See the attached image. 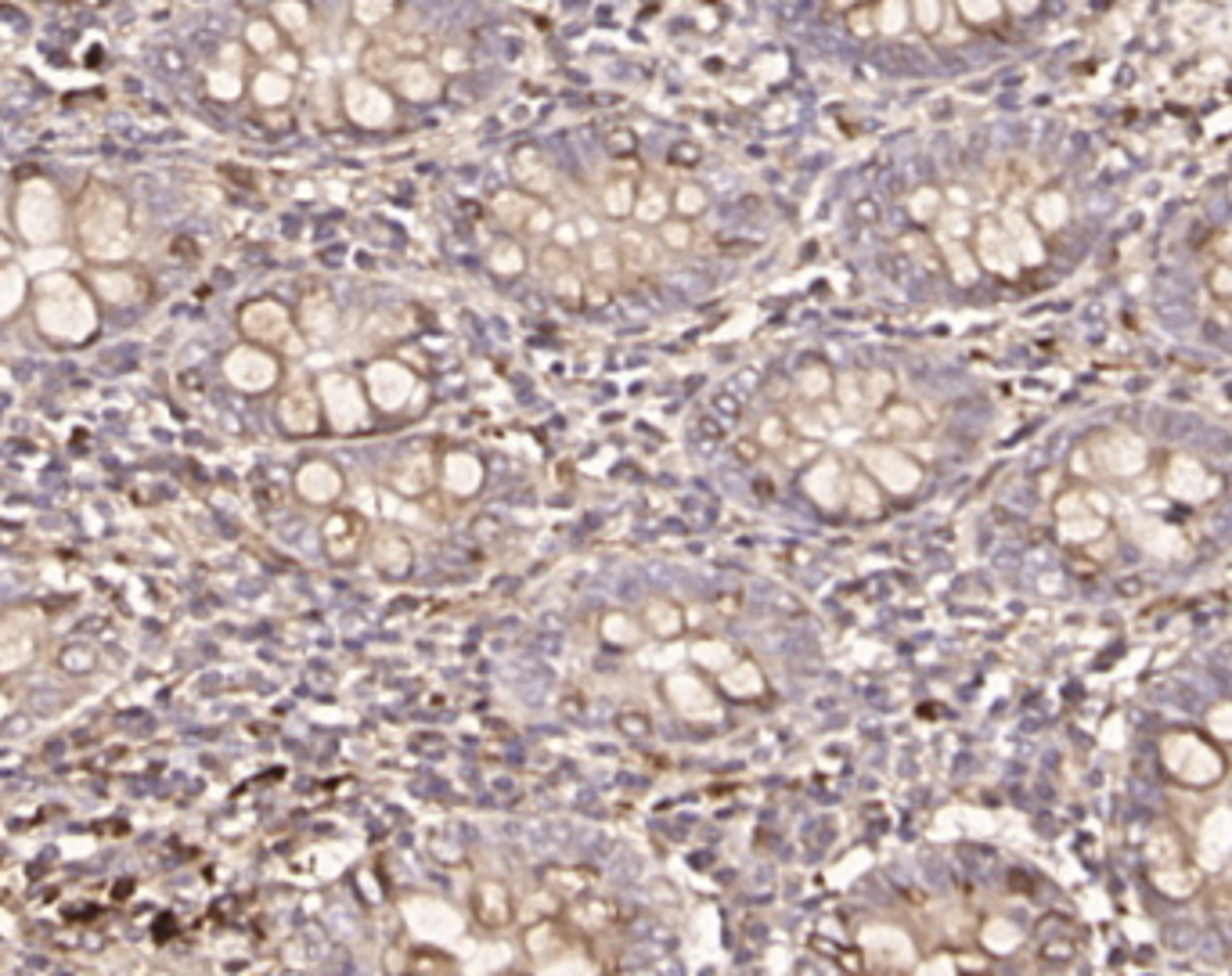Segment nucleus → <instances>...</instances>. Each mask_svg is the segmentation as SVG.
<instances>
[{"label": "nucleus", "mask_w": 1232, "mask_h": 976, "mask_svg": "<svg viewBox=\"0 0 1232 976\" xmlns=\"http://www.w3.org/2000/svg\"><path fill=\"white\" fill-rule=\"evenodd\" d=\"M908 4H912V22L922 33L941 30V22H944V4L941 0H908Z\"/></svg>", "instance_id": "nucleus-29"}, {"label": "nucleus", "mask_w": 1232, "mask_h": 976, "mask_svg": "<svg viewBox=\"0 0 1232 976\" xmlns=\"http://www.w3.org/2000/svg\"><path fill=\"white\" fill-rule=\"evenodd\" d=\"M941 209H944V192L941 188H919L908 198V213L919 223H934Z\"/></svg>", "instance_id": "nucleus-25"}, {"label": "nucleus", "mask_w": 1232, "mask_h": 976, "mask_svg": "<svg viewBox=\"0 0 1232 976\" xmlns=\"http://www.w3.org/2000/svg\"><path fill=\"white\" fill-rule=\"evenodd\" d=\"M1207 289H1211V296H1215L1218 303L1232 307V260H1221V256H1218L1215 264H1211V270H1207Z\"/></svg>", "instance_id": "nucleus-27"}, {"label": "nucleus", "mask_w": 1232, "mask_h": 976, "mask_svg": "<svg viewBox=\"0 0 1232 976\" xmlns=\"http://www.w3.org/2000/svg\"><path fill=\"white\" fill-rule=\"evenodd\" d=\"M847 26H850V33L854 36H872L876 33V8H850L847 12Z\"/></svg>", "instance_id": "nucleus-31"}, {"label": "nucleus", "mask_w": 1232, "mask_h": 976, "mask_svg": "<svg viewBox=\"0 0 1232 976\" xmlns=\"http://www.w3.org/2000/svg\"><path fill=\"white\" fill-rule=\"evenodd\" d=\"M379 40H386L401 58H430L432 55V40L426 33H415V30H397L389 33V36H379Z\"/></svg>", "instance_id": "nucleus-22"}, {"label": "nucleus", "mask_w": 1232, "mask_h": 976, "mask_svg": "<svg viewBox=\"0 0 1232 976\" xmlns=\"http://www.w3.org/2000/svg\"><path fill=\"white\" fill-rule=\"evenodd\" d=\"M941 252H944V260H948L951 278L959 285H973L980 278L977 256H973V249H969L965 242H941Z\"/></svg>", "instance_id": "nucleus-16"}, {"label": "nucleus", "mask_w": 1232, "mask_h": 976, "mask_svg": "<svg viewBox=\"0 0 1232 976\" xmlns=\"http://www.w3.org/2000/svg\"><path fill=\"white\" fill-rule=\"evenodd\" d=\"M473 912L487 930H501L512 918V901L501 883H479L473 894Z\"/></svg>", "instance_id": "nucleus-10"}, {"label": "nucleus", "mask_w": 1232, "mask_h": 976, "mask_svg": "<svg viewBox=\"0 0 1232 976\" xmlns=\"http://www.w3.org/2000/svg\"><path fill=\"white\" fill-rule=\"evenodd\" d=\"M613 238H616V245H620L624 270H627V278H631V282H635V278H653V274H660V270L667 267L670 252L660 245V238H656L649 227L631 223V227L613 231Z\"/></svg>", "instance_id": "nucleus-3"}, {"label": "nucleus", "mask_w": 1232, "mask_h": 976, "mask_svg": "<svg viewBox=\"0 0 1232 976\" xmlns=\"http://www.w3.org/2000/svg\"><path fill=\"white\" fill-rule=\"evenodd\" d=\"M1002 223H1006V231L1012 235V245L1020 252V264L1031 267L1045 260V249H1041V238L1038 231H1034V221H1027L1020 209H1006V213H1002Z\"/></svg>", "instance_id": "nucleus-12"}, {"label": "nucleus", "mask_w": 1232, "mask_h": 976, "mask_svg": "<svg viewBox=\"0 0 1232 976\" xmlns=\"http://www.w3.org/2000/svg\"><path fill=\"white\" fill-rule=\"evenodd\" d=\"M274 18H278V26L289 33L311 30V12H307L303 0H278V4H274Z\"/></svg>", "instance_id": "nucleus-26"}, {"label": "nucleus", "mask_w": 1232, "mask_h": 976, "mask_svg": "<svg viewBox=\"0 0 1232 976\" xmlns=\"http://www.w3.org/2000/svg\"><path fill=\"white\" fill-rule=\"evenodd\" d=\"M389 87L397 90L401 98H407V102L426 105V102H436V98H440L444 80H440V69H436L430 58H407V61H401V69L393 73Z\"/></svg>", "instance_id": "nucleus-6"}, {"label": "nucleus", "mask_w": 1232, "mask_h": 976, "mask_svg": "<svg viewBox=\"0 0 1232 976\" xmlns=\"http://www.w3.org/2000/svg\"><path fill=\"white\" fill-rule=\"evenodd\" d=\"M635 198H639V180L635 174H613L602 180V188L594 195V209L606 217L609 223H624L635 213Z\"/></svg>", "instance_id": "nucleus-8"}, {"label": "nucleus", "mask_w": 1232, "mask_h": 976, "mask_svg": "<svg viewBox=\"0 0 1232 976\" xmlns=\"http://www.w3.org/2000/svg\"><path fill=\"white\" fill-rule=\"evenodd\" d=\"M973 256H977L980 270H991V274H1006L1012 278L1020 270V252L1012 245V235L1006 231L1002 217H984L977 221V231H973Z\"/></svg>", "instance_id": "nucleus-2"}, {"label": "nucleus", "mask_w": 1232, "mask_h": 976, "mask_svg": "<svg viewBox=\"0 0 1232 976\" xmlns=\"http://www.w3.org/2000/svg\"><path fill=\"white\" fill-rule=\"evenodd\" d=\"M436 69L440 73H465L469 69V55L461 47H440L436 51Z\"/></svg>", "instance_id": "nucleus-32"}, {"label": "nucleus", "mask_w": 1232, "mask_h": 976, "mask_svg": "<svg viewBox=\"0 0 1232 976\" xmlns=\"http://www.w3.org/2000/svg\"><path fill=\"white\" fill-rule=\"evenodd\" d=\"M401 61H407V58H401L386 40H375L372 47H364V55H360V69H364V76L379 80V83H389L393 73L401 69Z\"/></svg>", "instance_id": "nucleus-14"}, {"label": "nucleus", "mask_w": 1232, "mask_h": 976, "mask_svg": "<svg viewBox=\"0 0 1232 976\" xmlns=\"http://www.w3.org/2000/svg\"><path fill=\"white\" fill-rule=\"evenodd\" d=\"M580 267H584L588 289H609V292H613V289L627 278L624 256H620V245H616L613 231L594 238V242H588V245L580 249Z\"/></svg>", "instance_id": "nucleus-4"}, {"label": "nucleus", "mask_w": 1232, "mask_h": 976, "mask_svg": "<svg viewBox=\"0 0 1232 976\" xmlns=\"http://www.w3.org/2000/svg\"><path fill=\"white\" fill-rule=\"evenodd\" d=\"M912 26V4L908 0H879L876 4V33L901 36Z\"/></svg>", "instance_id": "nucleus-18"}, {"label": "nucleus", "mask_w": 1232, "mask_h": 976, "mask_svg": "<svg viewBox=\"0 0 1232 976\" xmlns=\"http://www.w3.org/2000/svg\"><path fill=\"white\" fill-rule=\"evenodd\" d=\"M342 112L364 130H386L397 119V102H393L386 83L360 73L342 83Z\"/></svg>", "instance_id": "nucleus-1"}, {"label": "nucleus", "mask_w": 1232, "mask_h": 976, "mask_svg": "<svg viewBox=\"0 0 1232 976\" xmlns=\"http://www.w3.org/2000/svg\"><path fill=\"white\" fill-rule=\"evenodd\" d=\"M393 12H397V0H354V22L364 30L386 26Z\"/></svg>", "instance_id": "nucleus-23"}, {"label": "nucleus", "mask_w": 1232, "mask_h": 976, "mask_svg": "<svg viewBox=\"0 0 1232 976\" xmlns=\"http://www.w3.org/2000/svg\"><path fill=\"white\" fill-rule=\"evenodd\" d=\"M670 213H674V206H670V188L667 184H660L656 177H641L639 180V198H635V213H631V223H639V227H660V223L667 221Z\"/></svg>", "instance_id": "nucleus-9"}, {"label": "nucleus", "mask_w": 1232, "mask_h": 976, "mask_svg": "<svg viewBox=\"0 0 1232 976\" xmlns=\"http://www.w3.org/2000/svg\"><path fill=\"white\" fill-rule=\"evenodd\" d=\"M523 267H526V252L520 249L516 238H501V242L490 249V270H494V274L512 278V274H520Z\"/></svg>", "instance_id": "nucleus-21"}, {"label": "nucleus", "mask_w": 1232, "mask_h": 976, "mask_svg": "<svg viewBox=\"0 0 1232 976\" xmlns=\"http://www.w3.org/2000/svg\"><path fill=\"white\" fill-rule=\"evenodd\" d=\"M707 202H710V195H707V188L696 184V180H682L678 188H670V206H674V217L692 221V217H699V213L707 209Z\"/></svg>", "instance_id": "nucleus-17"}, {"label": "nucleus", "mask_w": 1232, "mask_h": 976, "mask_svg": "<svg viewBox=\"0 0 1232 976\" xmlns=\"http://www.w3.org/2000/svg\"><path fill=\"white\" fill-rule=\"evenodd\" d=\"M253 94L256 102L267 105V108L270 105H285L292 98V80L285 73H278V69H264V73L253 80Z\"/></svg>", "instance_id": "nucleus-19"}, {"label": "nucleus", "mask_w": 1232, "mask_h": 976, "mask_svg": "<svg viewBox=\"0 0 1232 976\" xmlns=\"http://www.w3.org/2000/svg\"><path fill=\"white\" fill-rule=\"evenodd\" d=\"M249 44H253L256 51L270 55V51L278 47V30H274L270 22H253V26H249Z\"/></svg>", "instance_id": "nucleus-33"}, {"label": "nucleus", "mask_w": 1232, "mask_h": 976, "mask_svg": "<svg viewBox=\"0 0 1232 976\" xmlns=\"http://www.w3.org/2000/svg\"><path fill=\"white\" fill-rule=\"evenodd\" d=\"M242 325L256 339H278V336L289 332V311L282 303H253L242 317Z\"/></svg>", "instance_id": "nucleus-13"}, {"label": "nucleus", "mask_w": 1232, "mask_h": 976, "mask_svg": "<svg viewBox=\"0 0 1232 976\" xmlns=\"http://www.w3.org/2000/svg\"><path fill=\"white\" fill-rule=\"evenodd\" d=\"M512 177H516V188L537 195V198H551L559 192V174L537 149H520L512 155Z\"/></svg>", "instance_id": "nucleus-7"}, {"label": "nucleus", "mask_w": 1232, "mask_h": 976, "mask_svg": "<svg viewBox=\"0 0 1232 976\" xmlns=\"http://www.w3.org/2000/svg\"><path fill=\"white\" fill-rule=\"evenodd\" d=\"M1002 8H1010L1016 15H1031L1038 8V0H1002Z\"/></svg>", "instance_id": "nucleus-35"}, {"label": "nucleus", "mask_w": 1232, "mask_h": 976, "mask_svg": "<svg viewBox=\"0 0 1232 976\" xmlns=\"http://www.w3.org/2000/svg\"><path fill=\"white\" fill-rule=\"evenodd\" d=\"M653 235L660 238V245H663L670 256H685V252L696 245V227H692V221L674 217V213H670L660 227H653Z\"/></svg>", "instance_id": "nucleus-15"}, {"label": "nucleus", "mask_w": 1232, "mask_h": 976, "mask_svg": "<svg viewBox=\"0 0 1232 976\" xmlns=\"http://www.w3.org/2000/svg\"><path fill=\"white\" fill-rule=\"evenodd\" d=\"M760 444H768V447H779V444H786L789 440V422L782 418V414H772V418H764L760 422Z\"/></svg>", "instance_id": "nucleus-30"}, {"label": "nucleus", "mask_w": 1232, "mask_h": 976, "mask_svg": "<svg viewBox=\"0 0 1232 976\" xmlns=\"http://www.w3.org/2000/svg\"><path fill=\"white\" fill-rule=\"evenodd\" d=\"M1031 221L1038 223V227H1045V231L1063 227V223H1067V198L1059 192H1041L1038 198H1034V206H1031Z\"/></svg>", "instance_id": "nucleus-20"}, {"label": "nucleus", "mask_w": 1232, "mask_h": 976, "mask_svg": "<svg viewBox=\"0 0 1232 976\" xmlns=\"http://www.w3.org/2000/svg\"><path fill=\"white\" fill-rule=\"evenodd\" d=\"M274 69H278V73H285V76H292L299 69V58L292 55V51H282V55L274 58Z\"/></svg>", "instance_id": "nucleus-34"}, {"label": "nucleus", "mask_w": 1232, "mask_h": 976, "mask_svg": "<svg viewBox=\"0 0 1232 976\" xmlns=\"http://www.w3.org/2000/svg\"><path fill=\"white\" fill-rule=\"evenodd\" d=\"M959 15L973 26H984V22H995L1002 15V0H955Z\"/></svg>", "instance_id": "nucleus-28"}, {"label": "nucleus", "mask_w": 1232, "mask_h": 976, "mask_svg": "<svg viewBox=\"0 0 1232 976\" xmlns=\"http://www.w3.org/2000/svg\"><path fill=\"white\" fill-rule=\"evenodd\" d=\"M797 389H801L803 397L807 400H825L836 389V383H832V375H829V368L825 364H811V368H803L801 375H797Z\"/></svg>", "instance_id": "nucleus-24"}, {"label": "nucleus", "mask_w": 1232, "mask_h": 976, "mask_svg": "<svg viewBox=\"0 0 1232 976\" xmlns=\"http://www.w3.org/2000/svg\"><path fill=\"white\" fill-rule=\"evenodd\" d=\"M829 4H832V8H840V12H850V8L858 4V0H829Z\"/></svg>", "instance_id": "nucleus-36"}, {"label": "nucleus", "mask_w": 1232, "mask_h": 976, "mask_svg": "<svg viewBox=\"0 0 1232 976\" xmlns=\"http://www.w3.org/2000/svg\"><path fill=\"white\" fill-rule=\"evenodd\" d=\"M537 202H541L537 195L523 192V188H508V192L494 195V217L501 221V227H505V231H516V235H523V227H526L530 213L537 209Z\"/></svg>", "instance_id": "nucleus-11"}, {"label": "nucleus", "mask_w": 1232, "mask_h": 976, "mask_svg": "<svg viewBox=\"0 0 1232 976\" xmlns=\"http://www.w3.org/2000/svg\"><path fill=\"white\" fill-rule=\"evenodd\" d=\"M368 389H372V400L379 407L397 411L404 400L411 397L415 375L404 368L401 360H375L372 368H368Z\"/></svg>", "instance_id": "nucleus-5"}]
</instances>
